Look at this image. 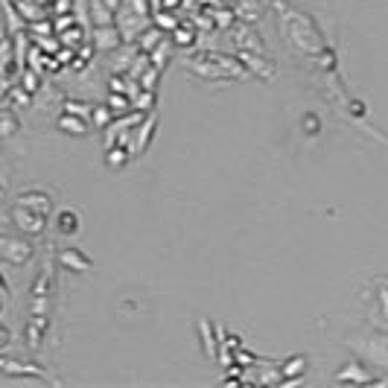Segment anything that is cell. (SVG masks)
I'll return each instance as SVG.
<instances>
[{
	"label": "cell",
	"instance_id": "6da1fadb",
	"mask_svg": "<svg viewBox=\"0 0 388 388\" xmlns=\"http://www.w3.org/2000/svg\"><path fill=\"white\" fill-rule=\"evenodd\" d=\"M56 260L64 266V269H71V272H88L91 269V260L79 251V248H61Z\"/></svg>",
	"mask_w": 388,
	"mask_h": 388
},
{
	"label": "cell",
	"instance_id": "7a4b0ae2",
	"mask_svg": "<svg viewBox=\"0 0 388 388\" xmlns=\"http://www.w3.org/2000/svg\"><path fill=\"white\" fill-rule=\"evenodd\" d=\"M56 228H58V234H64V237L79 234V213H76V210H61V213L56 216Z\"/></svg>",
	"mask_w": 388,
	"mask_h": 388
},
{
	"label": "cell",
	"instance_id": "3957f363",
	"mask_svg": "<svg viewBox=\"0 0 388 388\" xmlns=\"http://www.w3.org/2000/svg\"><path fill=\"white\" fill-rule=\"evenodd\" d=\"M347 379H350V382H374V377L365 374L359 362H353L350 368H342V371L336 374V382H347Z\"/></svg>",
	"mask_w": 388,
	"mask_h": 388
},
{
	"label": "cell",
	"instance_id": "277c9868",
	"mask_svg": "<svg viewBox=\"0 0 388 388\" xmlns=\"http://www.w3.org/2000/svg\"><path fill=\"white\" fill-rule=\"evenodd\" d=\"M58 128H64V132H71V135H85L88 132V120L76 117V114H68L64 111V117H58Z\"/></svg>",
	"mask_w": 388,
	"mask_h": 388
},
{
	"label": "cell",
	"instance_id": "5b68a950",
	"mask_svg": "<svg viewBox=\"0 0 388 388\" xmlns=\"http://www.w3.org/2000/svg\"><path fill=\"white\" fill-rule=\"evenodd\" d=\"M93 106H85V103H76V100H68V103H64V111H68V114H76V117H91L93 111H91Z\"/></svg>",
	"mask_w": 388,
	"mask_h": 388
},
{
	"label": "cell",
	"instance_id": "8992f818",
	"mask_svg": "<svg viewBox=\"0 0 388 388\" xmlns=\"http://www.w3.org/2000/svg\"><path fill=\"white\" fill-rule=\"evenodd\" d=\"M155 44H158V29L143 32V53H152V50H155Z\"/></svg>",
	"mask_w": 388,
	"mask_h": 388
},
{
	"label": "cell",
	"instance_id": "52a82bcc",
	"mask_svg": "<svg viewBox=\"0 0 388 388\" xmlns=\"http://www.w3.org/2000/svg\"><path fill=\"white\" fill-rule=\"evenodd\" d=\"M108 120H111L108 106H100V108H96V128H106V126H108Z\"/></svg>",
	"mask_w": 388,
	"mask_h": 388
},
{
	"label": "cell",
	"instance_id": "ba28073f",
	"mask_svg": "<svg viewBox=\"0 0 388 388\" xmlns=\"http://www.w3.org/2000/svg\"><path fill=\"white\" fill-rule=\"evenodd\" d=\"M106 4H108V6H111V9L117 12V6H120V0H106Z\"/></svg>",
	"mask_w": 388,
	"mask_h": 388
},
{
	"label": "cell",
	"instance_id": "9c48e42d",
	"mask_svg": "<svg viewBox=\"0 0 388 388\" xmlns=\"http://www.w3.org/2000/svg\"><path fill=\"white\" fill-rule=\"evenodd\" d=\"M382 283H388V277H382Z\"/></svg>",
	"mask_w": 388,
	"mask_h": 388
}]
</instances>
